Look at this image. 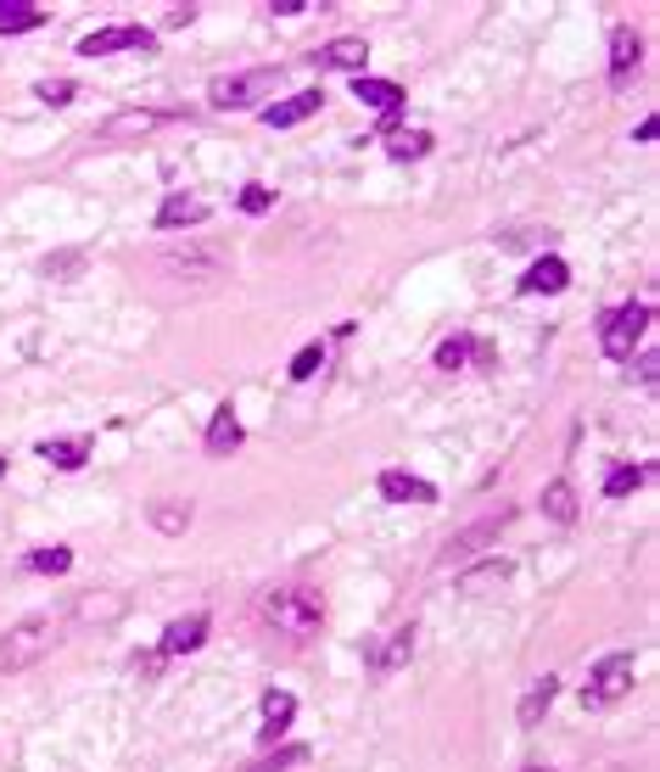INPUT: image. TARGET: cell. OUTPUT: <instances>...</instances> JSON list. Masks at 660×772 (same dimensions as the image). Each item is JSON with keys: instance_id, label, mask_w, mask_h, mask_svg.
I'll return each instance as SVG.
<instances>
[{"instance_id": "5bb4252c", "label": "cell", "mask_w": 660, "mask_h": 772, "mask_svg": "<svg viewBox=\"0 0 660 772\" xmlns=\"http://www.w3.org/2000/svg\"><path fill=\"white\" fill-rule=\"evenodd\" d=\"M638 62H644V39L633 28H616V34H610V84L627 90L633 73H638Z\"/></svg>"}, {"instance_id": "f1b7e54d", "label": "cell", "mask_w": 660, "mask_h": 772, "mask_svg": "<svg viewBox=\"0 0 660 772\" xmlns=\"http://www.w3.org/2000/svg\"><path fill=\"white\" fill-rule=\"evenodd\" d=\"M39 459H51L57 470H84V443H73V437H57V443H39Z\"/></svg>"}, {"instance_id": "5b68a950", "label": "cell", "mask_w": 660, "mask_h": 772, "mask_svg": "<svg viewBox=\"0 0 660 772\" xmlns=\"http://www.w3.org/2000/svg\"><path fill=\"white\" fill-rule=\"evenodd\" d=\"M269 90H280V68H247V73L219 79L208 102H213L219 113H247V107H258V102H263Z\"/></svg>"}, {"instance_id": "e575fe53", "label": "cell", "mask_w": 660, "mask_h": 772, "mask_svg": "<svg viewBox=\"0 0 660 772\" xmlns=\"http://www.w3.org/2000/svg\"><path fill=\"white\" fill-rule=\"evenodd\" d=\"M73 90H79V84H68V79H45V84H39V102L68 107V102H73Z\"/></svg>"}, {"instance_id": "6da1fadb", "label": "cell", "mask_w": 660, "mask_h": 772, "mask_svg": "<svg viewBox=\"0 0 660 772\" xmlns=\"http://www.w3.org/2000/svg\"><path fill=\"white\" fill-rule=\"evenodd\" d=\"M252 616H258V627H263L269 639L303 650V644L319 639V627H325V599L308 583H280V588H263L258 594Z\"/></svg>"}, {"instance_id": "4dcf8cb0", "label": "cell", "mask_w": 660, "mask_h": 772, "mask_svg": "<svg viewBox=\"0 0 660 772\" xmlns=\"http://www.w3.org/2000/svg\"><path fill=\"white\" fill-rule=\"evenodd\" d=\"M308 761V745H280V750H269L258 767H247V772H292V767H303Z\"/></svg>"}, {"instance_id": "d590c367", "label": "cell", "mask_w": 660, "mask_h": 772, "mask_svg": "<svg viewBox=\"0 0 660 772\" xmlns=\"http://www.w3.org/2000/svg\"><path fill=\"white\" fill-rule=\"evenodd\" d=\"M79 264H84V253H51V258H45V274L68 280V274H79Z\"/></svg>"}, {"instance_id": "ab89813d", "label": "cell", "mask_w": 660, "mask_h": 772, "mask_svg": "<svg viewBox=\"0 0 660 772\" xmlns=\"http://www.w3.org/2000/svg\"><path fill=\"white\" fill-rule=\"evenodd\" d=\"M521 772H549V767H521Z\"/></svg>"}, {"instance_id": "7402d4cb", "label": "cell", "mask_w": 660, "mask_h": 772, "mask_svg": "<svg viewBox=\"0 0 660 772\" xmlns=\"http://www.w3.org/2000/svg\"><path fill=\"white\" fill-rule=\"evenodd\" d=\"M381 140H387V157H398V163H420V157L437 147L432 129H387Z\"/></svg>"}, {"instance_id": "277c9868", "label": "cell", "mask_w": 660, "mask_h": 772, "mask_svg": "<svg viewBox=\"0 0 660 772\" xmlns=\"http://www.w3.org/2000/svg\"><path fill=\"white\" fill-rule=\"evenodd\" d=\"M152 269H163L174 280H219L229 269V258L219 247H208V241H185V247H163L152 258Z\"/></svg>"}, {"instance_id": "d6a6232c", "label": "cell", "mask_w": 660, "mask_h": 772, "mask_svg": "<svg viewBox=\"0 0 660 772\" xmlns=\"http://www.w3.org/2000/svg\"><path fill=\"white\" fill-rule=\"evenodd\" d=\"M319 364H325V342H308V348H297V359H292V381H308Z\"/></svg>"}, {"instance_id": "83f0119b", "label": "cell", "mask_w": 660, "mask_h": 772, "mask_svg": "<svg viewBox=\"0 0 660 772\" xmlns=\"http://www.w3.org/2000/svg\"><path fill=\"white\" fill-rule=\"evenodd\" d=\"M23 565H28L34 576H68V571H73V549H62V543H57V549H34Z\"/></svg>"}, {"instance_id": "1f68e13d", "label": "cell", "mask_w": 660, "mask_h": 772, "mask_svg": "<svg viewBox=\"0 0 660 772\" xmlns=\"http://www.w3.org/2000/svg\"><path fill=\"white\" fill-rule=\"evenodd\" d=\"M157 124H163V113H118L107 124V134H134V129H157Z\"/></svg>"}, {"instance_id": "cb8c5ba5", "label": "cell", "mask_w": 660, "mask_h": 772, "mask_svg": "<svg viewBox=\"0 0 660 772\" xmlns=\"http://www.w3.org/2000/svg\"><path fill=\"white\" fill-rule=\"evenodd\" d=\"M554 694H559V678H538L532 689H527V700H521V728H538V722L549 716V705H554Z\"/></svg>"}, {"instance_id": "9a60e30c", "label": "cell", "mask_w": 660, "mask_h": 772, "mask_svg": "<svg viewBox=\"0 0 660 772\" xmlns=\"http://www.w3.org/2000/svg\"><path fill=\"white\" fill-rule=\"evenodd\" d=\"M319 107H325V90H297V95H286V102H269L263 107V124L269 129H292V124L314 118Z\"/></svg>"}, {"instance_id": "2e32d148", "label": "cell", "mask_w": 660, "mask_h": 772, "mask_svg": "<svg viewBox=\"0 0 660 772\" xmlns=\"http://www.w3.org/2000/svg\"><path fill=\"white\" fill-rule=\"evenodd\" d=\"M509 526V510H493V515H482L476 526H464V533L443 549V560H464V554H476V549H487L493 543V533H504Z\"/></svg>"}, {"instance_id": "8fae6325", "label": "cell", "mask_w": 660, "mask_h": 772, "mask_svg": "<svg viewBox=\"0 0 660 772\" xmlns=\"http://www.w3.org/2000/svg\"><path fill=\"white\" fill-rule=\"evenodd\" d=\"M409 655H414V627H409V621L392 627V639H387V644H369V650H364V660H369L375 678H392V671H398Z\"/></svg>"}, {"instance_id": "e0dca14e", "label": "cell", "mask_w": 660, "mask_h": 772, "mask_svg": "<svg viewBox=\"0 0 660 772\" xmlns=\"http://www.w3.org/2000/svg\"><path fill=\"white\" fill-rule=\"evenodd\" d=\"M123 610H129V599H123V594H107V588H90V594L73 599V621H84V627H107V621H118Z\"/></svg>"}, {"instance_id": "f35d334b", "label": "cell", "mask_w": 660, "mask_h": 772, "mask_svg": "<svg viewBox=\"0 0 660 772\" xmlns=\"http://www.w3.org/2000/svg\"><path fill=\"white\" fill-rule=\"evenodd\" d=\"M655 129H660V118H644V124H638V134H633V140H644V147H649V140H655Z\"/></svg>"}, {"instance_id": "d4e9b609", "label": "cell", "mask_w": 660, "mask_h": 772, "mask_svg": "<svg viewBox=\"0 0 660 772\" xmlns=\"http://www.w3.org/2000/svg\"><path fill=\"white\" fill-rule=\"evenodd\" d=\"M509 571H515V565L493 554V560H482V565H470V571L459 576V588H464V594H482V588H498V583H509Z\"/></svg>"}, {"instance_id": "30bf717a", "label": "cell", "mask_w": 660, "mask_h": 772, "mask_svg": "<svg viewBox=\"0 0 660 772\" xmlns=\"http://www.w3.org/2000/svg\"><path fill=\"white\" fill-rule=\"evenodd\" d=\"M353 95H358V107H375L381 118H398V113H403V84H398V79L358 73V79H353Z\"/></svg>"}, {"instance_id": "7a4b0ae2", "label": "cell", "mask_w": 660, "mask_h": 772, "mask_svg": "<svg viewBox=\"0 0 660 772\" xmlns=\"http://www.w3.org/2000/svg\"><path fill=\"white\" fill-rule=\"evenodd\" d=\"M57 644H62L57 616H23L17 627H7V633H0V678H12V671L39 666V660L51 655Z\"/></svg>"}, {"instance_id": "52a82bcc", "label": "cell", "mask_w": 660, "mask_h": 772, "mask_svg": "<svg viewBox=\"0 0 660 772\" xmlns=\"http://www.w3.org/2000/svg\"><path fill=\"white\" fill-rule=\"evenodd\" d=\"M157 45V34L146 28V23H123V28H90L84 39H79V57H113V51H152Z\"/></svg>"}, {"instance_id": "603a6c76", "label": "cell", "mask_w": 660, "mask_h": 772, "mask_svg": "<svg viewBox=\"0 0 660 772\" xmlns=\"http://www.w3.org/2000/svg\"><path fill=\"white\" fill-rule=\"evenodd\" d=\"M208 219V202L202 197H168L163 208H157V230H191V224H202Z\"/></svg>"}, {"instance_id": "44dd1931", "label": "cell", "mask_w": 660, "mask_h": 772, "mask_svg": "<svg viewBox=\"0 0 660 772\" xmlns=\"http://www.w3.org/2000/svg\"><path fill=\"white\" fill-rule=\"evenodd\" d=\"M538 510H543L554 526H571V520H577V510H582V499H577L571 481H549L543 499H538Z\"/></svg>"}, {"instance_id": "4fadbf2b", "label": "cell", "mask_w": 660, "mask_h": 772, "mask_svg": "<svg viewBox=\"0 0 660 772\" xmlns=\"http://www.w3.org/2000/svg\"><path fill=\"white\" fill-rule=\"evenodd\" d=\"M565 285H571V269H565V258L559 253H543V258H532V269L521 274V292L527 297H554V292H565Z\"/></svg>"}, {"instance_id": "3957f363", "label": "cell", "mask_w": 660, "mask_h": 772, "mask_svg": "<svg viewBox=\"0 0 660 772\" xmlns=\"http://www.w3.org/2000/svg\"><path fill=\"white\" fill-rule=\"evenodd\" d=\"M633 683H638V660H633V655H604V660L588 671V683H582V705H588V711H604V705L627 700Z\"/></svg>"}, {"instance_id": "4316f807", "label": "cell", "mask_w": 660, "mask_h": 772, "mask_svg": "<svg viewBox=\"0 0 660 772\" xmlns=\"http://www.w3.org/2000/svg\"><path fill=\"white\" fill-rule=\"evenodd\" d=\"M649 481V465H616L604 476V499H627V493H638Z\"/></svg>"}, {"instance_id": "d6986e66", "label": "cell", "mask_w": 660, "mask_h": 772, "mask_svg": "<svg viewBox=\"0 0 660 772\" xmlns=\"http://www.w3.org/2000/svg\"><path fill=\"white\" fill-rule=\"evenodd\" d=\"M191 515H197L191 499H152V510H146V520L157 526V538H185Z\"/></svg>"}, {"instance_id": "60d3db41", "label": "cell", "mask_w": 660, "mask_h": 772, "mask_svg": "<svg viewBox=\"0 0 660 772\" xmlns=\"http://www.w3.org/2000/svg\"><path fill=\"white\" fill-rule=\"evenodd\" d=\"M0 476H7V459H0Z\"/></svg>"}, {"instance_id": "f546056e", "label": "cell", "mask_w": 660, "mask_h": 772, "mask_svg": "<svg viewBox=\"0 0 660 772\" xmlns=\"http://www.w3.org/2000/svg\"><path fill=\"white\" fill-rule=\"evenodd\" d=\"M470 353H476V336H448V342L432 353V364H437V370H464Z\"/></svg>"}, {"instance_id": "8d00e7d4", "label": "cell", "mask_w": 660, "mask_h": 772, "mask_svg": "<svg viewBox=\"0 0 660 772\" xmlns=\"http://www.w3.org/2000/svg\"><path fill=\"white\" fill-rule=\"evenodd\" d=\"M129 671H140V678H157V671H163V655H157V650H134V655H129Z\"/></svg>"}, {"instance_id": "74e56055", "label": "cell", "mask_w": 660, "mask_h": 772, "mask_svg": "<svg viewBox=\"0 0 660 772\" xmlns=\"http://www.w3.org/2000/svg\"><path fill=\"white\" fill-rule=\"evenodd\" d=\"M191 17H197V7H174V12H168V28H185Z\"/></svg>"}, {"instance_id": "ac0fdd59", "label": "cell", "mask_w": 660, "mask_h": 772, "mask_svg": "<svg viewBox=\"0 0 660 772\" xmlns=\"http://www.w3.org/2000/svg\"><path fill=\"white\" fill-rule=\"evenodd\" d=\"M364 62H369V45L364 39H330V45H319L314 51V68H337V73H364Z\"/></svg>"}, {"instance_id": "484cf974", "label": "cell", "mask_w": 660, "mask_h": 772, "mask_svg": "<svg viewBox=\"0 0 660 772\" xmlns=\"http://www.w3.org/2000/svg\"><path fill=\"white\" fill-rule=\"evenodd\" d=\"M39 23H45V12L28 7V0H0V34H28Z\"/></svg>"}, {"instance_id": "8992f818", "label": "cell", "mask_w": 660, "mask_h": 772, "mask_svg": "<svg viewBox=\"0 0 660 772\" xmlns=\"http://www.w3.org/2000/svg\"><path fill=\"white\" fill-rule=\"evenodd\" d=\"M644 330H649V308H644V303H622V308L604 314L599 342H604L610 359H633V348L644 342Z\"/></svg>"}, {"instance_id": "ba28073f", "label": "cell", "mask_w": 660, "mask_h": 772, "mask_svg": "<svg viewBox=\"0 0 660 772\" xmlns=\"http://www.w3.org/2000/svg\"><path fill=\"white\" fill-rule=\"evenodd\" d=\"M208 633H213L208 610L174 616V621L163 627V644H157V655H163V660H174V655H191V650H202V644H208Z\"/></svg>"}, {"instance_id": "9c48e42d", "label": "cell", "mask_w": 660, "mask_h": 772, "mask_svg": "<svg viewBox=\"0 0 660 772\" xmlns=\"http://www.w3.org/2000/svg\"><path fill=\"white\" fill-rule=\"evenodd\" d=\"M375 493H381L387 504H437V481L426 476H414V470H381L375 476Z\"/></svg>"}, {"instance_id": "ffe728a7", "label": "cell", "mask_w": 660, "mask_h": 772, "mask_svg": "<svg viewBox=\"0 0 660 772\" xmlns=\"http://www.w3.org/2000/svg\"><path fill=\"white\" fill-rule=\"evenodd\" d=\"M241 443H247V431H241V420H235V409L224 403V409L208 420V454H213V459H229Z\"/></svg>"}, {"instance_id": "836d02e7", "label": "cell", "mask_w": 660, "mask_h": 772, "mask_svg": "<svg viewBox=\"0 0 660 772\" xmlns=\"http://www.w3.org/2000/svg\"><path fill=\"white\" fill-rule=\"evenodd\" d=\"M269 208H274V190H269V185H247V190H241V213L258 219V213H269Z\"/></svg>"}, {"instance_id": "7c38bea8", "label": "cell", "mask_w": 660, "mask_h": 772, "mask_svg": "<svg viewBox=\"0 0 660 772\" xmlns=\"http://www.w3.org/2000/svg\"><path fill=\"white\" fill-rule=\"evenodd\" d=\"M292 722H297V694H292V689H269V694H263V728H258V745L274 750V739L286 734Z\"/></svg>"}]
</instances>
